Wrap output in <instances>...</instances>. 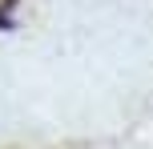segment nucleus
<instances>
[{"label": "nucleus", "instance_id": "f257e3e1", "mask_svg": "<svg viewBox=\"0 0 153 149\" xmlns=\"http://www.w3.org/2000/svg\"><path fill=\"white\" fill-rule=\"evenodd\" d=\"M12 8H16V0H0V28L12 20Z\"/></svg>", "mask_w": 153, "mask_h": 149}]
</instances>
